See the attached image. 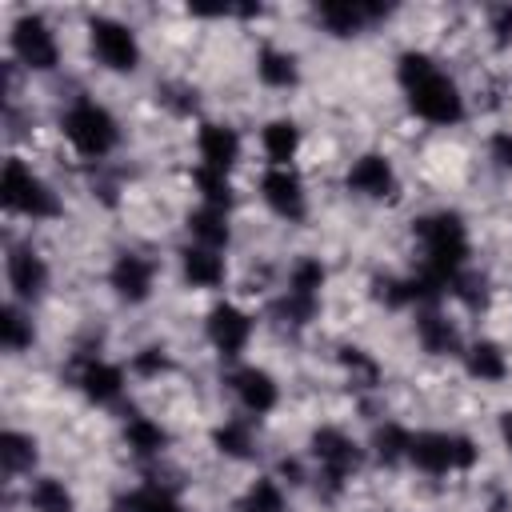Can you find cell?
I'll use <instances>...</instances> for the list:
<instances>
[{
	"mask_svg": "<svg viewBox=\"0 0 512 512\" xmlns=\"http://www.w3.org/2000/svg\"><path fill=\"white\" fill-rule=\"evenodd\" d=\"M408 460L428 472V476H444V472H460L476 464V444L468 436H448V432H420L412 436Z\"/></svg>",
	"mask_w": 512,
	"mask_h": 512,
	"instance_id": "3",
	"label": "cell"
},
{
	"mask_svg": "<svg viewBox=\"0 0 512 512\" xmlns=\"http://www.w3.org/2000/svg\"><path fill=\"white\" fill-rule=\"evenodd\" d=\"M36 464V444H32V436H24V432H4L0 436V468L8 472V476H20V472H28Z\"/></svg>",
	"mask_w": 512,
	"mask_h": 512,
	"instance_id": "23",
	"label": "cell"
},
{
	"mask_svg": "<svg viewBox=\"0 0 512 512\" xmlns=\"http://www.w3.org/2000/svg\"><path fill=\"white\" fill-rule=\"evenodd\" d=\"M408 92V104H412V112L420 116V120H428V124H456L460 116H464V100H460V92H456V84L440 72V68H432L428 76H420L412 88H404Z\"/></svg>",
	"mask_w": 512,
	"mask_h": 512,
	"instance_id": "5",
	"label": "cell"
},
{
	"mask_svg": "<svg viewBox=\"0 0 512 512\" xmlns=\"http://www.w3.org/2000/svg\"><path fill=\"white\" fill-rule=\"evenodd\" d=\"M416 236L424 244V268L432 276H440L444 284L456 280L464 256H468V232L460 224V216L452 212H432L416 220Z\"/></svg>",
	"mask_w": 512,
	"mask_h": 512,
	"instance_id": "1",
	"label": "cell"
},
{
	"mask_svg": "<svg viewBox=\"0 0 512 512\" xmlns=\"http://www.w3.org/2000/svg\"><path fill=\"white\" fill-rule=\"evenodd\" d=\"M8 284L20 300H36L48 288V264L32 248H12L8 252Z\"/></svg>",
	"mask_w": 512,
	"mask_h": 512,
	"instance_id": "13",
	"label": "cell"
},
{
	"mask_svg": "<svg viewBox=\"0 0 512 512\" xmlns=\"http://www.w3.org/2000/svg\"><path fill=\"white\" fill-rule=\"evenodd\" d=\"M212 440H216V448H220L224 456H232V460L252 456V428H248L244 420H224Z\"/></svg>",
	"mask_w": 512,
	"mask_h": 512,
	"instance_id": "27",
	"label": "cell"
},
{
	"mask_svg": "<svg viewBox=\"0 0 512 512\" xmlns=\"http://www.w3.org/2000/svg\"><path fill=\"white\" fill-rule=\"evenodd\" d=\"M80 388H84V396H88V400L108 404V400H116V396H120V388H124V372H120L116 364L88 360V364L80 368Z\"/></svg>",
	"mask_w": 512,
	"mask_h": 512,
	"instance_id": "18",
	"label": "cell"
},
{
	"mask_svg": "<svg viewBox=\"0 0 512 512\" xmlns=\"http://www.w3.org/2000/svg\"><path fill=\"white\" fill-rule=\"evenodd\" d=\"M376 16H380V8H372V4H352V0H328V4H320V20H324V28L332 36H352V32H360Z\"/></svg>",
	"mask_w": 512,
	"mask_h": 512,
	"instance_id": "16",
	"label": "cell"
},
{
	"mask_svg": "<svg viewBox=\"0 0 512 512\" xmlns=\"http://www.w3.org/2000/svg\"><path fill=\"white\" fill-rule=\"evenodd\" d=\"M260 196L284 220H300L304 216V188H300L296 172H288V168H268L260 176Z\"/></svg>",
	"mask_w": 512,
	"mask_h": 512,
	"instance_id": "9",
	"label": "cell"
},
{
	"mask_svg": "<svg viewBox=\"0 0 512 512\" xmlns=\"http://www.w3.org/2000/svg\"><path fill=\"white\" fill-rule=\"evenodd\" d=\"M188 232H192L204 248L228 244V220H224L220 208H200V212H192V216H188Z\"/></svg>",
	"mask_w": 512,
	"mask_h": 512,
	"instance_id": "25",
	"label": "cell"
},
{
	"mask_svg": "<svg viewBox=\"0 0 512 512\" xmlns=\"http://www.w3.org/2000/svg\"><path fill=\"white\" fill-rule=\"evenodd\" d=\"M248 336H252V320H248L236 304H216V308L208 312V340H212L224 356L244 352Z\"/></svg>",
	"mask_w": 512,
	"mask_h": 512,
	"instance_id": "10",
	"label": "cell"
},
{
	"mask_svg": "<svg viewBox=\"0 0 512 512\" xmlns=\"http://www.w3.org/2000/svg\"><path fill=\"white\" fill-rule=\"evenodd\" d=\"M240 512H284V492L276 480H256L244 496V508Z\"/></svg>",
	"mask_w": 512,
	"mask_h": 512,
	"instance_id": "31",
	"label": "cell"
},
{
	"mask_svg": "<svg viewBox=\"0 0 512 512\" xmlns=\"http://www.w3.org/2000/svg\"><path fill=\"white\" fill-rule=\"evenodd\" d=\"M28 504H32L36 512H72V492H68L60 480L44 476V480H36V484L28 488Z\"/></svg>",
	"mask_w": 512,
	"mask_h": 512,
	"instance_id": "26",
	"label": "cell"
},
{
	"mask_svg": "<svg viewBox=\"0 0 512 512\" xmlns=\"http://www.w3.org/2000/svg\"><path fill=\"white\" fill-rule=\"evenodd\" d=\"M12 48H16V56H20L28 68H36V72L56 68V60H60L56 36L48 32V24H44L40 16H20V20L12 24Z\"/></svg>",
	"mask_w": 512,
	"mask_h": 512,
	"instance_id": "8",
	"label": "cell"
},
{
	"mask_svg": "<svg viewBox=\"0 0 512 512\" xmlns=\"http://www.w3.org/2000/svg\"><path fill=\"white\" fill-rule=\"evenodd\" d=\"M64 136H68L72 148H76L80 156H88V160L108 156V152L116 148V140H120L116 120H112L100 104H92V100H80V104H72V108L64 112Z\"/></svg>",
	"mask_w": 512,
	"mask_h": 512,
	"instance_id": "2",
	"label": "cell"
},
{
	"mask_svg": "<svg viewBox=\"0 0 512 512\" xmlns=\"http://www.w3.org/2000/svg\"><path fill=\"white\" fill-rule=\"evenodd\" d=\"M492 32H496V40H500V44H508V40H512V4H504V8H496V12H492Z\"/></svg>",
	"mask_w": 512,
	"mask_h": 512,
	"instance_id": "36",
	"label": "cell"
},
{
	"mask_svg": "<svg viewBox=\"0 0 512 512\" xmlns=\"http://www.w3.org/2000/svg\"><path fill=\"white\" fill-rule=\"evenodd\" d=\"M184 276L192 288H216L224 284V256H216V248H184Z\"/></svg>",
	"mask_w": 512,
	"mask_h": 512,
	"instance_id": "19",
	"label": "cell"
},
{
	"mask_svg": "<svg viewBox=\"0 0 512 512\" xmlns=\"http://www.w3.org/2000/svg\"><path fill=\"white\" fill-rule=\"evenodd\" d=\"M372 448H376V456H380L384 464H396V460L408 456V448H412V432L400 428V424H384V428H376Z\"/></svg>",
	"mask_w": 512,
	"mask_h": 512,
	"instance_id": "28",
	"label": "cell"
},
{
	"mask_svg": "<svg viewBox=\"0 0 512 512\" xmlns=\"http://www.w3.org/2000/svg\"><path fill=\"white\" fill-rule=\"evenodd\" d=\"M468 372H472L476 380H484V384H500V380L508 376V360H504L500 344H492V340L472 344V348H468Z\"/></svg>",
	"mask_w": 512,
	"mask_h": 512,
	"instance_id": "21",
	"label": "cell"
},
{
	"mask_svg": "<svg viewBox=\"0 0 512 512\" xmlns=\"http://www.w3.org/2000/svg\"><path fill=\"white\" fill-rule=\"evenodd\" d=\"M432 68H436V64H432L424 52H404V56H400V64H396V76H400V84H404V88H412V84H416L420 76H428Z\"/></svg>",
	"mask_w": 512,
	"mask_h": 512,
	"instance_id": "33",
	"label": "cell"
},
{
	"mask_svg": "<svg viewBox=\"0 0 512 512\" xmlns=\"http://www.w3.org/2000/svg\"><path fill=\"white\" fill-rule=\"evenodd\" d=\"M132 512H188L180 500H172L164 488H140V492H132L128 500H124Z\"/></svg>",
	"mask_w": 512,
	"mask_h": 512,
	"instance_id": "32",
	"label": "cell"
},
{
	"mask_svg": "<svg viewBox=\"0 0 512 512\" xmlns=\"http://www.w3.org/2000/svg\"><path fill=\"white\" fill-rule=\"evenodd\" d=\"M132 368H136L140 376H160V372H168V356H164L160 348H144V352L132 360Z\"/></svg>",
	"mask_w": 512,
	"mask_h": 512,
	"instance_id": "35",
	"label": "cell"
},
{
	"mask_svg": "<svg viewBox=\"0 0 512 512\" xmlns=\"http://www.w3.org/2000/svg\"><path fill=\"white\" fill-rule=\"evenodd\" d=\"M88 32H92V52L100 56L104 68H112V72H132L136 68L140 44H136V36H132L128 24L108 20V16H96L88 24Z\"/></svg>",
	"mask_w": 512,
	"mask_h": 512,
	"instance_id": "6",
	"label": "cell"
},
{
	"mask_svg": "<svg viewBox=\"0 0 512 512\" xmlns=\"http://www.w3.org/2000/svg\"><path fill=\"white\" fill-rule=\"evenodd\" d=\"M256 76L268 88H292L296 84V56L280 52V48H264L260 60H256Z\"/></svg>",
	"mask_w": 512,
	"mask_h": 512,
	"instance_id": "22",
	"label": "cell"
},
{
	"mask_svg": "<svg viewBox=\"0 0 512 512\" xmlns=\"http://www.w3.org/2000/svg\"><path fill=\"white\" fill-rule=\"evenodd\" d=\"M192 180H196L200 196L208 200V208H220V212H224V208L232 204V184H228V176H224V172H212V168H204V164H200Z\"/></svg>",
	"mask_w": 512,
	"mask_h": 512,
	"instance_id": "29",
	"label": "cell"
},
{
	"mask_svg": "<svg viewBox=\"0 0 512 512\" xmlns=\"http://www.w3.org/2000/svg\"><path fill=\"white\" fill-rule=\"evenodd\" d=\"M124 436H128V448H132L136 456H156V452H164V444H168V432H164L156 420H148V416L128 420Z\"/></svg>",
	"mask_w": 512,
	"mask_h": 512,
	"instance_id": "24",
	"label": "cell"
},
{
	"mask_svg": "<svg viewBox=\"0 0 512 512\" xmlns=\"http://www.w3.org/2000/svg\"><path fill=\"white\" fill-rule=\"evenodd\" d=\"M416 336H420L424 352H432V356H452L460 348V336H456L452 320L440 316V312H432V308L416 316Z\"/></svg>",
	"mask_w": 512,
	"mask_h": 512,
	"instance_id": "17",
	"label": "cell"
},
{
	"mask_svg": "<svg viewBox=\"0 0 512 512\" xmlns=\"http://www.w3.org/2000/svg\"><path fill=\"white\" fill-rule=\"evenodd\" d=\"M232 388H236L240 404H244L248 412H256V416L272 412L276 400H280V388H276V380H272L264 368H240V372L232 376Z\"/></svg>",
	"mask_w": 512,
	"mask_h": 512,
	"instance_id": "15",
	"label": "cell"
},
{
	"mask_svg": "<svg viewBox=\"0 0 512 512\" xmlns=\"http://www.w3.org/2000/svg\"><path fill=\"white\" fill-rule=\"evenodd\" d=\"M500 436H504V444H508V452H512V412L500 416Z\"/></svg>",
	"mask_w": 512,
	"mask_h": 512,
	"instance_id": "38",
	"label": "cell"
},
{
	"mask_svg": "<svg viewBox=\"0 0 512 512\" xmlns=\"http://www.w3.org/2000/svg\"><path fill=\"white\" fill-rule=\"evenodd\" d=\"M196 148H200L204 168H212V172H228L240 160V136L228 124H200Z\"/></svg>",
	"mask_w": 512,
	"mask_h": 512,
	"instance_id": "12",
	"label": "cell"
},
{
	"mask_svg": "<svg viewBox=\"0 0 512 512\" xmlns=\"http://www.w3.org/2000/svg\"><path fill=\"white\" fill-rule=\"evenodd\" d=\"M312 456L320 460L324 480H328L332 492H336V488L356 472V464H360V448H356V440L344 436L340 428H316V432H312Z\"/></svg>",
	"mask_w": 512,
	"mask_h": 512,
	"instance_id": "7",
	"label": "cell"
},
{
	"mask_svg": "<svg viewBox=\"0 0 512 512\" xmlns=\"http://www.w3.org/2000/svg\"><path fill=\"white\" fill-rule=\"evenodd\" d=\"M260 144H264V156L272 160V168H288V160L300 148V128L292 120H272V124H264Z\"/></svg>",
	"mask_w": 512,
	"mask_h": 512,
	"instance_id": "20",
	"label": "cell"
},
{
	"mask_svg": "<svg viewBox=\"0 0 512 512\" xmlns=\"http://www.w3.org/2000/svg\"><path fill=\"white\" fill-rule=\"evenodd\" d=\"M152 276H156V264L144 260V256H136V252H124V256L112 264V288H116V296L128 300V304L148 300Z\"/></svg>",
	"mask_w": 512,
	"mask_h": 512,
	"instance_id": "11",
	"label": "cell"
},
{
	"mask_svg": "<svg viewBox=\"0 0 512 512\" xmlns=\"http://www.w3.org/2000/svg\"><path fill=\"white\" fill-rule=\"evenodd\" d=\"M0 196H4V204L12 208V212H20V216H32V220H48V216H56L60 212V200H56V192L40 180V176H32L20 160H8L4 164V176H0Z\"/></svg>",
	"mask_w": 512,
	"mask_h": 512,
	"instance_id": "4",
	"label": "cell"
},
{
	"mask_svg": "<svg viewBox=\"0 0 512 512\" xmlns=\"http://www.w3.org/2000/svg\"><path fill=\"white\" fill-rule=\"evenodd\" d=\"M0 344L8 352H24L32 344V320H24V312H16V308H4L0 312Z\"/></svg>",
	"mask_w": 512,
	"mask_h": 512,
	"instance_id": "30",
	"label": "cell"
},
{
	"mask_svg": "<svg viewBox=\"0 0 512 512\" xmlns=\"http://www.w3.org/2000/svg\"><path fill=\"white\" fill-rule=\"evenodd\" d=\"M492 160L500 168H512V132H496L492 136Z\"/></svg>",
	"mask_w": 512,
	"mask_h": 512,
	"instance_id": "37",
	"label": "cell"
},
{
	"mask_svg": "<svg viewBox=\"0 0 512 512\" xmlns=\"http://www.w3.org/2000/svg\"><path fill=\"white\" fill-rule=\"evenodd\" d=\"M392 184H396V176H392V164L380 156V152H364L352 168H348V188L352 192H360V196H388L392 192Z\"/></svg>",
	"mask_w": 512,
	"mask_h": 512,
	"instance_id": "14",
	"label": "cell"
},
{
	"mask_svg": "<svg viewBox=\"0 0 512 512\" xmlns=\"http://www.w3.org/2000/svg\"><path fill=\"white\" fill-rule=\"evenodd\" d=\"M340 360H344V368H348L352 376H360L364 384H376L380 368H376V364H372V360H368V356H364L360 348H344V356H340Z\"/></svg>",
	"mask_w": 512,
	"mask_h": 512,
	"instance_id": "34",
	"label": "cell"
}]
</instances>
